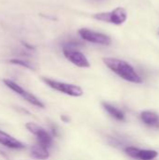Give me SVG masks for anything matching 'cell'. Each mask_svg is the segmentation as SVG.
<instances>
[{
	"label": "cell",
	"instance_id": "obj_14",
	"mask_svg": "<svg viewBox=\"0 0 159 160\" xmlns=\"http://www.w3.org/2000/svg\"><path fill=\"white\" fill-rule=\"evenodd\" d=\"M61 118H62V120H64L65 122H68V121H69V119H68V118H67L66 116H62Z\"/></svg>",
	"mask_w": 159,
	"mask_h": 160
},
{
	"label": "cell",
	"instance_id": "obj_2",
	"mask_svg": "<svg viewBox=\"0 0 159 160\" xmlns=\"http://www.w3.org/2000/svg\"><path fill=\"white\" fill-rule=\"evenodd\" d=\"M77 46L78 45L76 43H72V42L64 44L63 53L65 57L79 68H90V63L88 59L82 52H81L79 50L76 49Z\"/></svg>",
	"mask_w": 159,
	"mask_h": 160
},
{
	"label": "cell",
	"instance_id": "obj_9",
	"mask_svg": "<svg viewBox=\"0 0 159 160\" xmlns=\"http://www.w3.org/2000/svg\"><path fill=\"white\" fill-rule=\"evenodd\" d=\"M0 144L10 148V149H16V150H20V149H23L25 147L24 143H22V142L16 140L15 138H13L12 136L8 135L7 133L0 130Z\"/></svg>",
	"mask_w": 159,
	"mask_h": 160
},
{
	"label": "cell",
	"instance_id": "obj_7",
	"mask_svg": "<svg viewBox=\"0 0 159 160\" xmlns=\"http://www.w3.org/2000/svg\"><path fill=\"white\" fill-rule=\"evenodd\" d=\"M79 35L82 37V38H83L84 40H86L88 42L100 44V45H106V46H108L112 43V38L108 35L95 32V31H92L87 28L80 29Z\"/></svg>",
	"mask_w": 159,
	"mask_h": 160
},
{
	"label": "cell",
	"instance_id": "obj_4",
	"mask_svg": "<svg viewBox=\"0 0 159 160\" xmlns=\"http://www.w3.org/2000/svg\"><path fill=\"white\" fill-rule=\"evenodd\" d=\"M42 81L51 88L59 91L61 93H64L66 95L71 96V97H81L83 94L82 89L78 86V85H74V84H70V83H66V82H57L49 78H45L42 77Z\"/></svg>",
	"mask_w": 159,
	"mask_h": 160
},
{
	"label": "cell",
	"instance_id": "obj_10",
	"mask_svg": "<svg viewBox=\"0 0 159 160\" xmlns=\"http://www.w3.org/2000/svg\"><path fill=\"white\" fill-rule=\"evenodd\" d=\"M142 121L152 128H159V115L157 113L150 111H145L141 113Z\"/></svg>",
	"mask_w": 159,
	"mask_h": 160
},
{
	"label": "cell",
	"instance_id": "obj_1",
	"mask_svg": "<svg viewBox=\"0 0 159 160\" xmlns=\"http://www.w3.org/2000/svg\"><path fill=\"white\" fill-rule=\"evenodd\" d=\"M103 62L111 70H112L122 79L133 83L142 82V77L136 72L134 68L127 62L112 57H105L103 58Z\"/></svg>",
	"mask_w": 159,
	"mask_h": 160
},
{
	"label": "cell",
	"instance_id": "obj_12",
	"mask_svg": "<svg viewBox=\"0 0 159 160\" xmlns=\"http://www.w3.org/2000/svg\"><path fill=\"white\" fill-rule=\"evenodd\" d=\"M102 106L103 108L105 109V111L111 115L112 116L113 118H115L116 120H119V121H125V114L122 111H120L119 109L115 108L114 106L109 104V103H106V102H103L102 103Z\"/></svg>",
	"mask_w": 159,
	"mask_h": 160
},
{
	"label": "cell",
	"instance_id": "obj_13",
	"mask_svg": "<svg viewBox=\"0 0 159 160\" xmlns=\"http://www.w3.org/2000/svg\"><path fill=\"white\" fill-rule=\"evenodd\" d=\"M9 63L11 64H14V65H18V66H21V67H23L25 68H28V69H31V70H35V67L29 63L28 61H25L23 59H19V58H14V59H10L9 60Z\"/></svg>",
	"mask_w": 159,
	"mask_h": 160
},
{
	"label": "cell",
	"instance_id": "obj_6",
	"mask_svg": "<svg viewBox=\"0 0 159 160\" xmlns=\"http://www.w3.org/2000/svg\"><path fill=\"white\" fill-rule=\"evenodd\" d=\"M25 128L28 129L29 132H31L33 135L37 137V141L38 144L46 148H49L52 145V137L50 135L49 132H47L40 126L30 122L25 125Z\"/></svg>",
	"mask_w": 159,
	"mask_h": 160
},
{
	"label": "cell",
	"instance_id": "obj_5",
	"mask_svg": "<svg viewBox=\"0 0 159 160\" xmlns=\"http://www.w3.org/2000/svg\"><path fill=\"white\" fill-rule=\"evenodd\" d=\"M3 82L5 83V85L7 87H8L10 90H12L13 92H15L17 95L21 96L24 100H26L30 104H32V105H34L36 107H38V108H44L45 107L44 104L37 97H35L31 93H29L26 90H24L22 86H20L15 82L11 81V80H8V79H4L3 80Z\"/></svg>",
	"mask_w": 159,
	"mask_h": 160
},
{
	"label": "cell",
	"instance_id": "obj_11",
	"mask_svg": "<svg viewBox=\"0 0 159 160\" xmlns=\"http://www.w3.org/2000/svg\"><path fill=\"white\" fill-rule=\"evenodd\" d=\"M30 153H31V156L36 159L46 160L48 159L50 157V154L48 152V148L38 144V143L36 145H33L31 147Z\"/></svg>",
	"mask_w": 159,
	"mask_h": 160
},
{
	"label": "cell",
	"instance_id": "obj_8",
	"mask_svg": "<svg viewBox=\"0 0 159 160\" xmlns=\"http://www.w3.org/2000/svg\"><path fill=\"white\" fill-rule=\"evenodd\" d=\"M125 151L127 155H128L130 158L135 159L153 160L158 156V153L155 150H142L132 146L127 147Z\"/></svg>",
	"mask_w": 159,
	"mask_h": 160
},
{
	"label": "cell",
	"instance_id": "obj_3",
	"mask_svg": "<svg viewBox=\"0 0 159 160\" xmlns=\"http://www.w3.org/2000/svg\"><path fill=\"white\" fill-rule=\"evenodd\" d=\"M93 18L104 22H110L116 25L123 24L127 19V11L123 7H117L112 11L99 12L93 15Z\"/></svg>",
	"mask_w": 159,
	"mask_h": 160
}]
</instances>
